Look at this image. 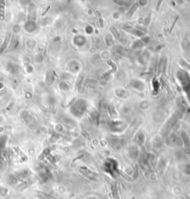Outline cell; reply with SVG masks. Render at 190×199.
Returning <instances> with one entry per match:
<instances>
[{
	"label": "cell",
	"mask_w": 190,
	"mask_h": 199,
	"mask_svg": "<svg viewBox=\"0 0 190 199\" xmlns=\"http://www.w3.org/2000/svg\"><path fill=\"white\" fill-rule=\"evenodd\" d=\"M8 35L7 36V38H6V40H5V42L3 43V45L0 47V53H2L4 50H5V48H7V45H8Z\"/></svg>",
	"instance_id": "5b68a950"
},
{
	"label": "cell",
	"mask_w": 190,
	"mask_h": 199,
	"mask_svg": "<svg viewBox=\"0 0 190 199\" xmlns=\"http://www.w3.org/2000/svg\"><path fill=\"white\" fill-rule=\"evenodd\" d=\"M105 170L109 172V173H113L114 171H116L117 169V163L112 160V159H109V160H107V162L105 163Z\"/></svg>",
	"instance_id": "6da1fadb"
},
{
	"label": "cell",
	"mask_w": 190,
	"mask_h": 199,
	"mask_svg": "<svg viewBox=\"0 0 190 199\" xmlns=\"http://www.w3.org/2000/svg\"><path fill=\"white\" fill-rule=\"evenodd\" d=\"M30 175H31V171L28 170V169H23V170H21V171H19L16 174L17 178L19 179V180H24L26 178H28Z\"/></svg>",
	"instance_id": "7a4b0ae2"
},
{
	"label": "cell",
	"mask_w": 190,
	"mask_h": 199,
	"mask_svg": "<svg viewBox=\"0 0 190 199\" xmlns=\"http://www.w3.org/2000/svg\"><path fill=\"white\" fill-rule=\"evenodd\" d=\"M18 180H19V179L17 178L16 175H10V177H8V182H10V184H16L18 182Z\"/></svg>",
	"instance_id": "277c9868"
},
{
	"label": "cell",
	"mask_w": 190,
	"mask_h": 199,
	"mask_svg": "<svg viewBox=\"0 0 190 199\" xmlns=\"http://www.w3.org/2000/svg\"><path fill=\"white\" fill-rule=\"evenodd\" d=\"M7 192H8V190L5 189L4 187H1V188H0V194H1L2 196H6V194H7Z\"/></svg>",
	"instance_id": "8992f818"
},
{
	"label": "cell",
	"mask_w": 190,
	"mask_h": 199,
	"mask_svg": "<svg viewBox=\"0 0 190 199\" xmlns=\"http://www.w3.org/2000/svg\"><path fill=\"white\" fill-rule=\"evenodd\" d=\"M7 143V137L6 136H1L0 137V151L4 150V147H5Z\"/></svg>",
	"instance_id": "3957f363"
}]
</instances>
